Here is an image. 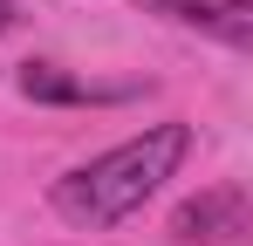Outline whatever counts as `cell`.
<instances>
[{
	"instance_id": "obj_1",
	"label": "cell",
	"mask_w": 253,
	"mask_h": 246,
	"mask_svg": "<svg viewBox=\"0 0 253 246\" xmlns=\"http://www.w3.org/2000/svg\"><path fill=\"white\" fill-rule=\"evenodd\" d=\"M185 158H192V123H178V117L151 123L124 144H110L103 158L76 164L69 178H55V212L83 233H110V226H124L130 212H144L158 199Z\"/></svg>"
},
{
	"instance_id": "obj_2",
	"label": "cell",
	"mask_w": 253,
	"mask_h": 246,
	"mask_svg": "<svg viewBox=\"0 0 253 246\" xmlns=\"http://www.w3.org/2000/svg\"><path fill=\"white\" fill-rule=\"evenodd\" d=\"M171 233L185 246H226V240H247L253 233V212H247V192L240 185H212L199 199H185L171 212Z\"/></svg>"
},
{
	"instance_id": "obj_3",
	"label": "cell",
	"mask_w": 253,
	"mask_h": 246,
	"mask_svg": "<svg viewBox=\"0 0 253 246\" xmlns=\"http://www.w3.org/2000/svg\"><path fill=\"white\" fill-rule=\"evenodd\" d=\"M144 7L178 21V28L226 41V48H253V0H144Z\"/></svg>"
},
{
	"instance_id": "obj_4",
	"label": "cell",
	"mask_w": 253,
	"mask_h": 246,
	"mask_svg": "<svg viewBox=\"0 0 253 246\" xmlns=\"http://www.w3.org/2000/svg\"><path fill=\"white\" fill-rule=\"evenodd\" d=\"M21 96L28 103H89V89L69 69H55V62H28L21 69Z\"/></svg>"
},
{
	"instance_id": "obj_5",
	"label": "cell",
	"mask_w": 253,
	"mask_h": 246,
	"mask_svg": "<svg viewBox=\"0 0 253 246\" xmlns=\"http://www.w3.org/2000/svg\"><path fill=\"white\" fill-rule=\"evenodd\" d=\"M14 21H21V7H14V0H0V35H7Z\"/></svg>"
}]
</instances>
